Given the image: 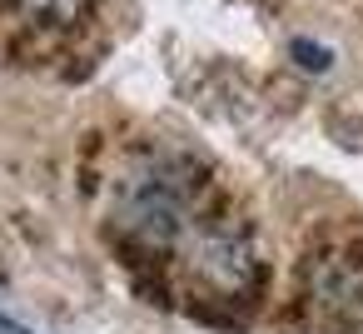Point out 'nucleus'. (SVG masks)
<instances>
[{"label": "nucleus", "instance_id": "obj_1", "mask_svg": "<svg viewBox=\"0 0 363 334\" xmlns=\"http://www.w3.org/2000/svg\"><path fill=\"white\" fill-rule=\"evenodd\" d=\"M16 6L30 16V21H40V26H75L85 11H90V0H16Z\"/></svg>", "mask_w": 363, "mask_h": 334}, {"label": "nucleus", "instance_id": "obj_2", "mask_svg": "<svg viewBox=\"0 0 363 334\" xmlns=\"http://www.w3.org/2000/svg\"><path fill=\"white\" fill-rule=\"evenodd\" d=\"M289 55H294L303 70H313V75H323V70L333 65V50H328V45H313V41H294Z\"/></svg>", "mask_w": 363, "mask_h": 334}, {"label": "nucleus", "instance_id": "obj_3", "mask_svg": "<svg viewBox=\"0 0 363 334\" xmlns=\"http://www.w3.org/2000/svg\"><path fill=\"white\" fill-rule=\"evenodd\" d=\"M0 334H35V329L21 324V319H11V314H0Z\"/></svg>", "mask_w": 363, "mask_h": 334}]
</instances>
